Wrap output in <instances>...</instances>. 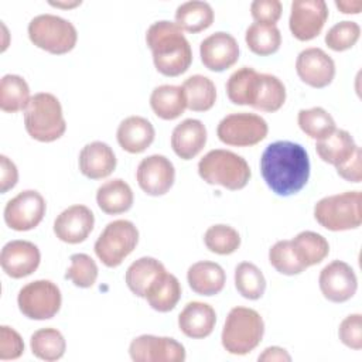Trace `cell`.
Listing matches in <instances>:
<instances>
[{"instance_id":"cell-1","label":"cell","mask_w":362,"mask_h":362,"mask_svg":"<svg viewBox=\"0 0 362 362\" xmlns=\"http://www.w3.org/2000/svg\"><path fill=\"white\" fill-rule=\"evenodd\" d=\"M260 173L267 187L280 197L297 194L310 178V158L305 148L294 141L270 143L260 157Z\"/></svg>"},{"instance_id":"cell-2","label":"cell","mask_w":362,"mask_h":362,"mask_svg":"<svg viewBox=\"0 0 362 362\" xmlns=\"http://www.w3.org/2000/svg\"><path fill=\"white\" fill-rule=\"evenodd\" d=\"M146 42L153 54L156 69L165 76L184 74L192 62V49L182 30L173 21L153 23L146 33Z\"/></svg>"},{"instance_id":"cell-3","label":"cell","mask_w":362,"mask_h":362,"mask_svg":"<svg viewBox=\"0 0 362 362\" xmlns=\"http://www.w3.org/2000/svg\"><path fill=\"white\" fill-rule=\"evenodd\" d=\"M198 174L205 182L230 191L245 188L252 177L247 161L242 156L223 148L208 151L198 163Z\"/></svg>"},{"instance_id":"cell-4","label":"cell","mask_w":362,"mask_h":362,"mask_svg":"<svg viewBox=\"0 0 362 362\" xmlns=\"http://www.w3.org/2000/svg\"><path fill=\"white\" fill-rule=\"evenodd\" d=\"M24 126L34 140L42 143L58 140L66 130L58 98L49 92H38L31 96L24 110Z\"/></svg>"},{"instance_id":"cell-5","label":"cell","mask_w":362,"mask_h":362,"mask_svg":"<svg viewBox=\"0 0 362 362\" xmlns=\"http://www.w3.org/2000/svg\"><path fill=\"white\" fill-rule=\"evenodd\" d=\"M264 334L262 315L249 307H233L223 324L221 341L226 352L232 355H246L252 352Z\"/></svg>"},{"instance_id":"cell-6","label":"cell","mask_w":362,"mask_h":362,"mask_svg":"<svg viewBox=\"0 0 362 362\" xmlns=\"http://www.w3.org/2000/svg\"><path fill=\"white\" fill-rule=\"evenodd\" d=\"M314 218L322 228L332 232L359 228L362 223L361 191H345L321 198L314 205Z\"/></svg>"},{"instance_id":"cell-7","label":"cell","mask_w":362,"mask_h":362,"mask_svg":"<svg viewBox=\"0 0 362 362\" xmlns=\"http://www.w3.org/2000/svg\"><path fill=\"white\" fill-rule=\"evenodd\" d=\"M27 31L30 41L35 47L55 55L72 51L78 41L75 25L64 17L49 13L31 18Z\"/></svg>"},{"instance_id":"cell-8","label":"cell","mask_w":362,"mask_h":362,"mask_svg":"<svg viewBox=\"0 0 362 362\" xmlns=\"http://www.w3.org/2000/svg\"><path fill=\"white\" fill-rule=\"evenodd\" d=\"M139 230L127 219L109 222L95 242V253L107 267H117L137 246Z\"/></svg>"},{"instance_id":"cell-9","label":"cell","mask_w":362,"mask_h":362,"mask_svg":"<svg viewBox=\"0 0 362 362\" xmlns=\"http://www.w3.org/2000/svg\"><path fill=\"white\" fill-rule=\"evenodd\" d=\"M59 287L51 280H34L23 286L17 296L18 310L30 320H49L61 308Z\"/></svg>"},{"instance_id":"cell-10","label":"cell","mask_w":362,"mask_h":362,"mask_svg":"<svg viewBox=\"0 0 362 362\" xmlns=\"http://www.w3.org/2000/svg\"><path fill=\"white\" fill-rule=\"evenodd\" d=\"M269 133L267 122L256 113L239 112L226 115L216 127L218 139L236 147H250L260 143Z\"/></svg>"},{"instance_id":"cell-11","label":"cell","mask_w":362,"mask_h":362,"mask_svg":"<svg viewBox=\"0 0 362 362\" xmlns=\"http://www.w3.org/2000/svg\"><path fill=\"white\" fill-rule=\"evenodd\" d=\"M47 204L35 189H24L7 201L4 206L6 225L18 232L34 229L44 218Z\"/></svg>"},{"instance_id":"cell-12","label":"cell","mask_w":362,"mask_h":362,"mask_svg":"<svg viewBox=\"0 0 362 362\" xmlns=\"http://www.w3.org/2000/svg\"><path fill=\"white\" fill-rule=\"evenodd\" d=\"M328 18V6L324 0H294L290 7L288 27L300 41L315 38Z\"/></svg>"},{"instance_id":"cell-13","label":"cell","mask_w":362,"mask_h":362,"mask_svg":"<svg viewBox=\"0 0 362 362\" xmlns=\"http://www.w3.org/2000/svg\"><path fill=\"white\" fill-rule=\"evenodd\" d=\"M130 358L134 362H182L185 348L170 337L144 334L136 337L129 346Z\"/></svg>"},{"instance_id":"cell-14","label":"cell","mask_w":362,"mask_h":362,"mask_svg":"<svg viewBox=\"0 0 362 362\" xmlns=\"http://www.w3.org/2000/svg\"><path fill=\"white\" fill-rule=\"evenodd\" d=\"M136 180L147 195H164L170 191L175 180L174 164L161 154L144 157L137 165Z\"/></svg>"},{"instance_id":"cell-15","label":"cell","mask_w":362,"mask_h":362,"mask_svg":"<svg viewBox=\"0 0 362 362\" xmlns=\"http://www.w3.org/2000/svg\"><path fill=\"white\" fill-rule=\"evenodd\" d=\"M318 284L327 300L332 303H344L352 298L356 293L358 279L348 263L332 260L320 272Z\"/></svg>"},{"instance_id":"cell-16","label":"cell","mask_w":362,"mask_h":362,"mask_svg":"<svg viewBox=\"0 0 362 362\" xmlns=\"http://www.w3.org/2000/svg\"><path fill=\"white\" fill-rule=\"evenodd\" d=\"M199 55L205 68L222 72L238 62L239 45L232 34L216 31L201 41Z\"/></svg>"},{"instance_id":"cell-17","label":"cell","mask_w":362,"mask_h":362,"mask_svg":"<svg viewBox=\"0 0 362 362\" xmlns=\"http://www.w3.org/2000/svg\"><path fill=\"white\" fill-rule=\"evenodd\" d=\"M296 71L304 83L313 88H325L335 76V62L324 49L310 47L297 55Z\"/></svg>"},{"instance_id":"cell-18","label":"cell","mask_w":362,"mask_h":362,"mask_svg":"<svg viewBox=\"0 0 362 362\" xmlns=\"http://www.w3.org/2000/svg\"><path fill=\"white\" fill-rule=\"evenodd\" d=\"M41 262V253L37 245L30 240H10L0 253L3 272L13 279H23L37 270Z\"/></svg>"},{"instance_id":"cell-19","label":"cell","mask_w":362,"mask_h":362,"mask_svg":"<svg viewBox=\"0 0 362 362\" xmlns=\"http://www.w3.org/2000/svg\"><path fill=\"white\" fill-rule=\"evenodd\" d=\"M95 225L93 212L82 204H75L64 209L54 221V233L65 243L76 245L83 242Z\"/></svg>"},{"instance_id":"cell-20","label":"cell","mask_w":362,"mask_h":362,"mask_svg":"<svg viewBox=\"0 0 362 362\" xmlns=\"http://www.w3.org/2000/svg\"><path fill=\"white\" fill-rule=\"evenodd\" d=\"M116 163L112 147L103 141H90L79 153V170L90 180L109 177L115 171Z\"/></svg>"},{"instance_id":"cell-21","label":"cell","mask_w":362,"mask_h":362,"mask_svg":"<svg viewBox=\"0 0 362 362\" xmlns=\"http://www.w3.org/2000/svg\"><path fill=\"white\" fill-rule=\"evenodd\" d=\"M216 322V313L212 305L202 301H189L178 315L180 331L194 339L206 338L212 334Z\"/></svg>"},{"instance_id":"cell-22","label":"cell","mask_w":362,"mask_h":362,"mask_svg":"<svg viewBox=\"0 0 362 362\" xmlns=\"http://www.w3.org/2000/svg\"><path fill=\"white\" fill-rule=\"evenodd\" d=\"M206 143V127L198 119H185L171 133V147L182 160H191L201 153Z\"/></svg>"},{"instance_id":"cell-23","label":"cell","mask_w":362,"mask_h":362,"mask_svg":"<svg viewBox=\"0 0 362 362\" xmlns=\"http://www.w3.org/2000/svg\"><path fill=\"white\" fill-rule=\"evenodd\" d=\"M156 130L150 120L143 116H129L117 127L116 139L119 146L132 154L144 151L154 141Z\"/></svg>"},{"instance_id":"cell-24","label":"cell","mask_w":362,"mask_h":362,"mask_svg":"<svg viewBox=\"0 0 362 362\" xmlns=\"http://www.w3.org/2000/svg\"><path fill=\"white\" fill-rule=\"evenodd\" d=\"M187 280L194 293L209 297L223 290L226 274L221 264L209 260H201L188 267Z\"/></svg>"},{"instance_id":"cell-25","label":"cell","mask_w":362,"mask_h":362,"mask_svg":"<svg viewBox=\"0 0 362 362\" xmlns=\"http://www.w3.org/2000/svg\"><path fill=\"white\" fill-rule=\"evenodd\" d=\"M358 144L355 143L351 133L342 129H335L327 137L317 140L315 150L320 158L334 167L344 164L346 160L352 157Z\"/></svg>"},{"instance_id":"cell-26","label":"cell","mask_w":362,"mask_h":362,"mask_svg":"<svg viewBox=\"0 0 362 362\" xmlns=\"http://www.w3.org/2000/svg\"><path fill=\"white\" fill-rule=\"evenodd\" d=\"M164 264L150 256H143L134 260L126 270L124 280L129 290L137 297L146 296L148 287L163 274L165 273Z\"/></svg>"},{"instance_id":"cell-27","label":"cell","mask_w":362,"mask_h":362,"mask_svg":"<svg viewBox=\"0 0 362 362\" xmlns=\"http://www.w3.org/2000/svg\"><path fill=\"white\" fill-rule=\"evenodd\" d=\"M133 191L122 178H113L103 182L96 191L98 206L109 215L126 212L133 205Z\"/></svg>"},{"instance_id":"cell-28","label":"cell","mask_w":362,"mask_h":362,"mask_svg":"<svg viewBox=\"0 0 362 362\" xmlns=\"http://www.w3.org/2000/svg\"><path fill=\"white\" fill-rule=\"evenodd\" d=\"M150 106L157 117L174 120L187 109L185 93L177 85H160L150 95Z\"/></svg>"},{"instance_id":"cell-29","label":"cell","mask_w":362,"mask_h":362,"mask_svg":"<svg viewBox=\"0 0 362 362\" xmlns=\"http://www.w3.org/2000/svg\"><path fill=\"white\" fill-rule=\"evenodd\" d=\"M181 291L182 288L178 279L165 272L148 287L144 298L153 310L158 313H168L180 301Z\"/></svg>"},{"instance_id":"cell-30","label":"cell","mask_w":362,"mask_h":362,"mask_svg":"<svg viewBox=\"0 0 362 362\" xmlns=\"http://www.w3.org/2000/svg\"><path fill=\"white\" fill-rule=\"evenodd\" d=\"M290 242L294 255L305 269L321 263L329 253L328 240L313 230H303Z\"/></svg>"},{"instance_id":"cell-31","label":"cell","mask_w":362,"mask_h":362,"mask_svg":"<svg viewBox=\"0 0 362 362\" xmlns=\"http://www.w3.org/2000/svg\"><path fill=\"white\" fill-rule=\"evenodd\" d=\"M286 102L284 83L272 74H259L252 107L262 112H276Z\"/></svg>"},{"instance_id":"cell-32","label":"cell","mask_w":362,"mask_h":362,"mask_svg":"<svg viewBox=\"0 0 362 362\" xmlns=\"http://www.w3.org/2000/svg\"><path fill=\"white\" fill-rule=\"evenodd\" d=\"M214 10L209 3L191 0L180 4L175 10V24L188 33H199L214 23Z\"/></svg>"},{"instance_id":"cell-33","label":"cell","mask_w":362,"mask_h":362,"mask_svg":"<svg viewBox=\"0 0 362 362\" xmlns=\"http://www.w3.org/2000/svg\"><path fill=\"white\" fill-rule=\"evenodd\" d=\"M185 99L187 107L194 112H206L209 110L216 100V88L212 79L204 75H192L187 78L181 85Z\"/></svg>"},{"instance_id":"cell-34","label":"cell","mask_w":362,"mask_h":362,"mask_svg":"<svg viewBox=\"0 0 362 362\" xmlns=\"http://www.w3.org/2000/svg\"><path fill=\"white\" fill-rule=\"evenodd\" d=\"M30 88L20 75L7 74L0 81V109L6 113L25 110L30 103Z\"/></svg>"},{"instance_id":"cell-35","label":"cell","mask_w":362,"mask_h":362,"mask_svg":"<svg viewBox=\"0 0 362 362\" xmlns=\"http://www.w3.org/2000/svg\"><path fill=\"white\" fill-rule=\"evenodd\" d=\"M245 41L247 48L256 55L274 54L281 45V34L276 24L253 23L245 33Z\"/></svg>"},{"instance_id":"cell-36","label":"cell","mask_w":362,"mask_h":362,"mask_svg":"<svg viewBox=\"0 0 362 362\" xmlns=\"http://www.w3.org/2000/svg\"><path fill=\"white\" fill-rule=\"evenodd\" d=\"M33 355L42 361H58L64 356L66 342L64 335L57 328H41L37 329L30 339Z\"/></svg>"},{"instance_id":"cell-37","label":"cell","mask_w":362,"mask_h":362,"mask_svg":"<svg viewBox=\"0 0 362 362\" xmlns=\"http://www.w3.org/2000/svg\"><path fill=\"white\" fill-rule=\"evenodd\" d=\"M259 72L252 66L236 69L226 82V95L235 105H252Z\"/></svg>"},{"instance_id":"cell-38","label":"cell","mask_w":362,"mask_h":362,"mask_svg":"<svg viewBox=\"0 0 362 362\" xmlns=\"http://www.w3.org/2000/svg\"><path fill=\"white\" fill-rule=\"evenodd\" d=\"M297 123L308 137L315 140L327 137L337 129L334 117L324 107L320 106L311 109H301L297 115Z\"/></svg>"},{"instance_id":"cell-39","label":"cell","mask_w":362,"mask_h":362,"mask_svg":"<svg viewBox=\"0 0 362 362\" xmlns=\"http://www.w3.org/2000/svg\"><path fill=\"white\" fill-rule=\"evenodd\" d=\"M235 287L242 297L257 300L264 294L266 279L256 264L242 262L235 269Z\"/></svg>"},{"instance_id":"cell-40","label":"cell","mask_w":362,"mask_h":362,"mask_svg":"<svg viewBox=\"0 0 362 362\" xmlns=\"http://www.w3.org/2000/svg\"><path fill=\"white\" fill-rule=\"evenodd\" d=\"M205 246L216 255H230L240 246V235L238 230L225 223H216L206 229L204 235Z\"/></svg>"},{"instance_id":"cell-41","label":"cell","mask_w":362,"mask_h":362,"mask_svg":"<svg viewBox=\"0 0 362 362\" xmlns=\"http://www.w3.org/2000/svg\"><path fill=\"white\" fill-rule=\"evenodd\" d=\"M71 267L65 273V279L71 280L76 287H92L98 279V264L86 253H74L71 256Z\"/></svg>"},{"instance_id":"cell-42","label":"cell","mask_w":362,"mask_h":362,"mask_svg":"<svg viewBox=\"0 0 362 362\" xmlns=\"http://www.w3.org/2000/svg\"><path fill=\"white\" fill-rule=\"evenodd\" d=\"M269 262L279 273L286 276L300 274L305 270V267L298 262L297 256L294 255L291 242L287 239L279 240L270 247Z\"/></svg>"},{"instance_id":"cell-43","label":"cell","mask_w":362,"mask_h":362,"mask_svg":"<svg viewBox=\"0 0 362 362\" xmlns=\"http://www.w3.org/2000/svg\"><path fill=\"white\" fill-rule=\"evenodd\" d=\"M361 35V27L358 23L344 20L334 24L325 34V44L332 51H345L352 48Z\"/></svg>"},{"instance_id":"cell-44","label":"cell","mask_w":362,"mask_h":362,"mask_svg":"<svg viewBox=\"0 0 362 362\" xmlns=\"http://www.w3.org/2000/svg\"><path fill=\"white\" fill-rule=\"evenodd\" d=\"M338 337L344 345L359 351L362 348V315L356 313L345 317L339 324Z\"/></svg>"},{"instance_id":"cell-45","label":"cell","mask_w":362,"mask_h":362,"mask_svg":"<svg viewBox=\"0 0 362 362\" xmlns=\"http://www.w3.org/2000/svg\"><path fill=\"white\" fill-rule=\"evenodd\" d=\"M24 352V342L21 335L11 327H0V359H17Z\"/></svg>"},{"instance_id":"cell-46","label":"cell","mask_w":362,"mask_h":362,"mask_svg":"<svg viewBox=\"0 0 362 362\" xmlns=\"http://www.w3.org/2000/svg\"><path fill=\"white\" fill-rule=\"evenodd\" d=\"M283 11L279 0H255L250 4V14L255 23L276 24Z\"/></svg>"},{"instance_id":"cell-47","label":"cell","mask_w":362,"mask_h":362,"mask_svg":"<svg viewBox=\"0 0 362 362\" xmlns=\"http://www.w3.org/2000/svg\"><path fill=\"white\" fill-rule=\"evenodd\" d=\"M339 177L349 182H361L362 180V170H361V147L355 150L352 157L346 160L344 164L335 167Z\"/></svg>"},{"instance_id":"cell-48","label":"cell","mask_w":362,"mask_h":362,"mask_svg":"<svg viewBox=\"0 0 362 362\" xmlns=\"http://www.w3.org/2000/svg\"><path fill=\"white\" fill-rule=\"evenodd\" d=\"M18 181V171L16 164L4 154L0 156V192L4 194L11 189Z\"/></svg>"},{"instance_id":"cell-49","label":"cell","mask_w":362,"mask_h":362,"mask_svg":"<svg viewBox=\"0 0 362 362\" xmlns=\"http://www.w3.org/2000/svg\"><path fill=\"white\" fill-rule=\"evenodd\" d=\"M259 361H280V362H290L291 356L288 355V352L284 348L280 346H269L266 348L257 358Z\"/></svg>"},{"instance_id":"cell-50","label":"cell","mask_w":362,"mask_h":362,"mask_svg":"<svg viewBox=\"0 0 362 362\" xmlns=\"http://www.w3.org/2000/svg\"><path fill=\"white\" fill-rule=\"evenodd\" d=\"M335 6L345 14H358L362 8L361 0H335Z\"/></svg>"},{"instance_id":"cell-51","label":"cell","mask_w":362,"mask_h":362,"mask_svg":"<svg viewBox=\"0 0 362 362\" xmlns=\"http://www.w3.org/2000/svg\"><path fill=\"white\" fill-rule=\"evenodd\" d=\"M82 1L79 0V1H68V3H62V1H49V4L51 6H55V7H75V6H79Z\"/></svg>"}]
</instances>
